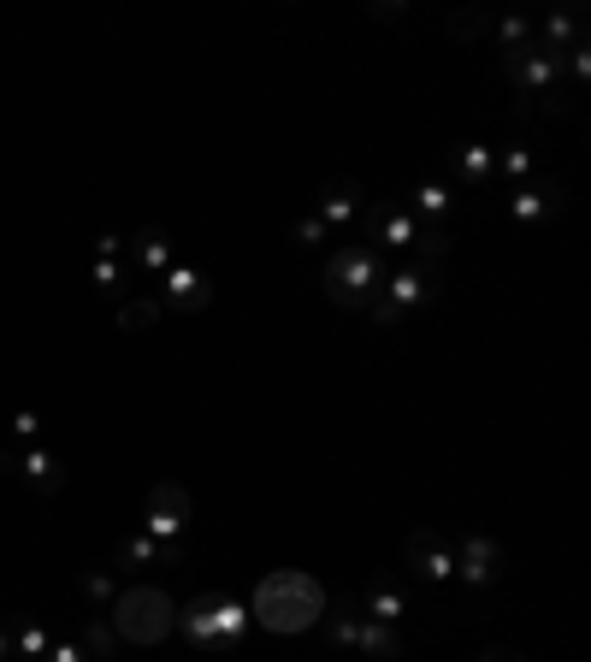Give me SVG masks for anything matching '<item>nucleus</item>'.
<instances>
[{
  "mask_svg": "<svg viewBox=\"0 0 591 662\" xmlns=\"http://www.w3.org/2000/svg\"><path fill=\"white\" fill-rule=\"evenodd\" d=\"M255 615H261L266 627H278V633H296V627H308V621L320 615V592H314L302 574H278V580L261 586Z\"/></svg>",
  "mask_w": 591,
  "mask_h": 662,
  "instance_id": "obj_1",
  "label": "nucleus"
},
{
  "mask_svg": "<svg viewBox=\"0 0 591 662\" xmlns=\"http://www.w3.org/2000/svg\"><path fill=\"white\" fill-rule=\"evenodd\" d=\"M119 627L142 639V645H154V639H166V627H172V603L154 592V586H131V592L119 597Z\"/></svg>",
  "mask_w": 591,
  "mask_h": 662,
  "instance_id": "obj_2",
  "label": "nucleus"
},
{
  "mask_svg": "<svg viewBox=\"0 0 591 662\" xmlns=\"http://www.w3.org/2000/svg\"><path fill=\"white\" fill-rule=\"evenodd\" d=\"M184 509H190V503H184V491L160 485V491H154V515H148V527H154V532H178V527H184Z\"/></svg>",
  "mask_w": 591,
  "mask_h": 662,
  "instance_id": "obj_3",
  "label": "nucleus"
},
{
  "mask_svg": "<svg viewBox=\"0 0 591 662\" xmlns=\"http://www.w3.org/2000/svg\"><path fill=\"white\" fill-rule=\"evenodd\" d=\"M24 473H30L42 491H54V485H60V467H54V456H42V450H30V456H24Z\"/></svg>",
  "mask_w": 591,
  "mask_h": 662,
  "instance_id": "obj_4",
  "label": "nucleus"
},
{
  "mask_svg": "<svg viewBox=\"0 0 591 662\" xmlns=\"http://www.w3.org/2000/svg\"><path fill=\"white\" fill-rule=\"evenodd\" d=\"M166 290H172V302H178V296H184V302H201V290H196V278H190V272H172V284H166Z\"/></svg>",
  "mask_w": 591,
  "mask_h": 662,
  "instance_id": "obj_5",
  "label": "nucleus"
},
{
  "mask_svg": "<svg viewBox=\"0 0 591 662\" xmlns=\"http://www.w3.org/2000/svg\"><path fill=\"white\" fill-rule=\"evenodd\" d=\"M42 651H48V633H42V627H24V657L42 662Z\"/></svg>",
  "mask_w": 591,
  "mask_h": 662,
  "instance_id": "obj_6",
  "label": "nucleus"
},
{
  "mask_svg": "<svg viewBox=\"0 0 591 662\" xmlns=\"http://www.w3.org/2000/svg\"><path fill=\"white\" fill-rule=\"evenodd\" d=\"M54 662H83V657H77V645H60V651H54Z\"/></svg>",
  "mask_w": 591,
  "mask_h": 662,
  "instance_id": "obj_7",
  "label": "nucleus"
},
{
  "mask_svg": "<svg viewBox=\"0 0 591 662\" xmlns=\"http://www.w3.org/2000/svg\"><path fill=\"white\" fill-rule=\"evenodd\" d=\"M0 657H6V639H0Z\"/></svg>",
  "mask_w": 591,
  "mask_h": 662,
  "instance_id": "obj_8",
  "label": "nucleus"
}]
</instances>
